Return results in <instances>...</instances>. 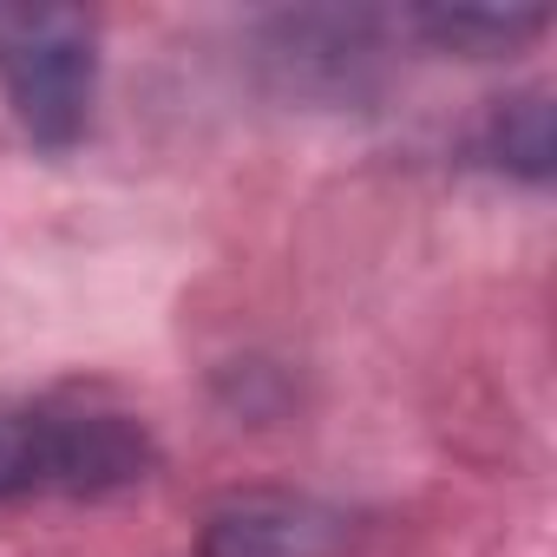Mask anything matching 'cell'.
<instances>
[{
	"label": "cell",
	"instance_id": "obj_3",
	"mask_svg": "<svg viewBox=\"0 0 557 557\" xmlns=\"http://www.w3.org/2000/svg\"><path fill=\"white\" fill-rule=\"evenodd\" d=\"M342 544H348V518L296 492L223 498L197 531V557H342Z\"/></svg>",
	"mask_w": 557,
	"mask_h": 557
},
{
	"label": "cell",
	"instance_id": "obj_2",
	"mask_svg": "<svg viewBox=\"0 0 557 557\" xmlns=\"http://www.w3.org/2000/svg\"><path fill=\"white\" fill-rule=\"evenodd\" d=\"M0 86L21 119V132L47 151L86 138L99 53L92 14L79 8H0Z\"/></svg>",
	"mask_w": 557,
	"mask_h": 557
},
{
	"label": "cell",
	"instance_id": "obj_4",
	"mask_svg": "<svg viewBox=\"0 0 557 557\" xmlns=\"http://www.w3.org/2000/svg\"><path fill=\"white\" fill-rule=\"evenodd\" d=\"M420 27L440 40V47H459V53H511L518 40L544 34V14L537 8H433L420 14Z\"/></svg>",
	"mask_w": 557,
	"mask_h": 557
},
{
	"label": "cell",
	"instance_id": "obj_1",
	"mask_svg": "<svg viewBox=\"0 0 557 557\" xmlns=\"http://www.w3.org/2000/svg\"><path fill=\"white\" fill-rule=\"evenodd\" d=\"M151 433L99 407H0V498L73 492L99 498L151 472Z\"/></svg>",
	"mask_w": 557,
	"mask_h": 557
},
{
	"label": "cell",
	"instance_id": "obj_5",
	"mask_svg": "<svg viewBox=\"0 0 557 557\" xmlns=\"http://www.w3.org/2000/svg\"><path fill=\"white\" fill-rule=\"evenodd\" d=\"M492 158L518 177H550V99L524 92L492 112Z\"/></svg>",
	"mask_w": 557,
	"mask_h": 557
}]
</instances>
